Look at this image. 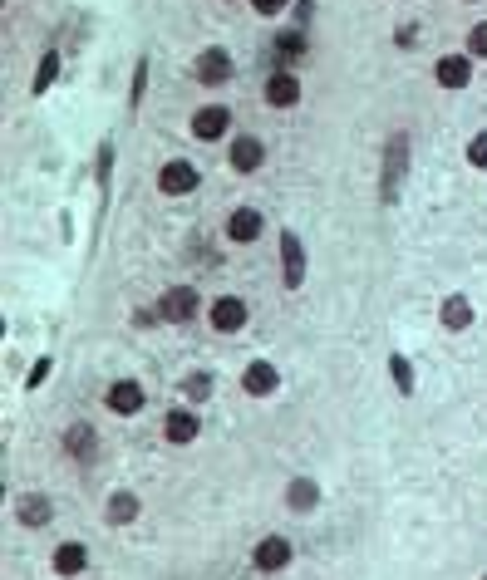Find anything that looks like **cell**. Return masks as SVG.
Returning <instances> with one entry per match:
<instances>
[{
	"label": "cell",
	"instance_id": "7402d4cb",
	"mask_svg": "<svg viewBox=\"0 0 487 580\" xmlns=\"http://www.w3.org/2000/svg\"><path fill=\"white\" fill-rule=\"evenodd\" d=\"M50 566H55V576H64V580L84 576V571H89V546H84V541H60L55 556H50Z\"/></svg>",
	"mask_w": 487,
	"mask_h": 580
},
{
	"label": "cell",
	"instance_id": "4316f807",
	"mask_svg": "<svg viewBox=\"0 0 487 580\" xmlns=\"http://www.w3.org/2000/svg\"><path fill=\"white\" fill-rule=\"evenodd\" d=\"M463 158H468V168H473V173H487V128H478V133L468 138Z\"/></svg>",
	"mask_w": 487,
	"mask_h": 580
},
{
	"label": "cell",
	"instance_id": "7c38bea8",
	"mask_svg": "<svg viewBox=\"0 0 487 580\" xmlns=\"http://www.w3.org/2000/svg\"><path fill=\"white\" fill-rule=\"evenodd\" d=\"M232 74H237V64H232V55H227L222 45H207L202 55L192 59V79H197L202 89H222Z\"/></svg>",
	"mask_w": 487,
	"mask_h": 580
},
{
	"label": "cell",
	"instance_id": "484cf974",
	"mask_svg": "<svg viewBox=\"0 0 487 580\" xmlns=\"http://www.w3.org/2000/svg\"><path fill=\"white\" fill-rule=\"evenodd\" d=\"M60 64H64L60 50H45V55H40V64H35V79H30V94H35V99H40V94H50V84L60 79Z\"/></svg>",
	"mask_w": 487,
	"mask_h": 580
},
{
	"label": "cell",
	"instance_id": "d4e9b609",
	"mask_svg": "<svg viewBox=\"0 0 487 580\" xmlns=\"http://www.w3.org/2000/svg\"><path fill=\"white\" fill-rule=\"evenodd\" d=\"M178 389H183V404L202 408V404H207V399H212V389H217V379H212L207 369H187V374H183V384H178Z\"/></svg>",
	"mask_w": 487,
	"mask_h": 580
},
{
	"label": "cell",
	"instance_id": "e575fe53",
	"mask_svg": "<svg viewBox=\"0 0 487 580\" xmlns=\"http://www.w3.org/2000/svg\"><path fill=\"white\" fill-rule=\"evenodd\" d=\"M468 5H483V0H468Z\"/></svg>",
	"mask_w": 487,
	"mask_h": 580
},
{
	"label": "cell",
	"instance_id": "9c48e42d",
	"mask_svg": "<svg viewBox=\"0 0 487 580\" xmlns=\"http://www.w3.org/2000/svg\"><path fill=\"white\" fill-rule=\"evenodd\" d=\"M104 408L114 413V418H138L143 408H148V389H143V379H114L109 389H104Z\"/></svg>",
	"mask_w": 487,
	"mask_h": 580
},
{
	"label": "cell",
	"instance_id": "f1b7e54d",
	"mask_svg": "<svg viewBox=\"0 0 487 580\" xmlns=\"http://www.w3.org/2000/svg\"><path fill=\"white\" fill-rule=\"evenodd\" d=\"M143 94H148V59H138V64H133V79H128V109H138V104H143Z\"/></svg>",
	"mask_w": 487,
	"mask_h": 580
},
{
	"label": "cell",
	"instance_id": "8992f818",
	"mask_svg": "<svg viewBox=\"0 0 487 580\" xmlns=\"http://www.w3.org/2000/svg\"><path fill=\"white\" fill-rule=\"evenodd\" d=\"M207 325L217 335H242L246 325H251V305H246L242 295H217V300H207Z\"/></svg>",
	"mask_w": 487,
	"mask_h": 580
},
{
	"label": "cell",
	"instance_id": "e0dca14e",
	"mask_svg": "<svg viewBox=\"0 0 487 580\" xmlns=\"http://www.w3.org/2000/svg\"><path fill=\"white\" fill-rule=\"evenodd\" d=\"M242 394L246 399H271V394H281V369H276L271 359H251L242 369Z\"/></svg>",
	"mask_w": 487,
	"mask_h": 580
},
{
	"label": "cell",
	"instance_id": "9a60e30c",
	"mask_svg": "<svg viewBox=\"0 0 487 580\" xmlns=\"http://www.w3.org/2000/svg\"><path fill=\"white\" fill-rule=\"evenodd\" d=\"M473 64H478V59L448 50V55L433 59V84H438V89H468V84H473V74H478Z\"/></svg>",
	"mask_w": 487,
	"mask_h": 580
},
{
	"label": "cell",
	"instance_id": "ba28073f",
	"mask_svg": "<svg viewBox=\"0 0 487 580\" xmlns=\"http://www.w3.org/2000/svg\"><path fill=\"white\" fill-rule=\"evenodd\" d=\"M227 168L237 177H251L266 168V143L256 138V133H232L227 138Z\"/></svg>",
	"mask_w": 487,
	"mask_h": 580
},
{
	"label": "cell",
	"instance_id": "d590c367",
	"mask_svg": "<svg viewBox=\"0 0 487 580\" xmlns=\"http://www.w3.org/2000/svg\"><path fill=\"white\" fill-rule=\"evenodd\" d=\"M478 580H487V571H483V576H478Z\"/></svg>",
	"mask_w": 487,
	"mask_h": 580
},
{
	"label": "cell",
	"instance_id": "2e32d148",
	"mask_svg": "<svg viewBox=\"0 0 487 580\" xmlns=\"http://www.w3.org/2000/svg\"><path fill=\"white\" fill-rule=\"evenodd\" d=\"M60 448H64V458H69V463H94V458H99V428H94V423H84V418H79V423H69V428H64V438H60Z\"/></svg>",
	"mask_w": 487,
	"mask_h": 580
},
{
	"label": "cell",
	"instance_id": "52a82bcc",
	"mask_svg": "<svg viewBox=\"0 0 487 580\" xmlns=\"http://www.w3.org/2000/svg\"><path fill=\"white\" fill-rule=\"evenodd\" d=\"M301 69H271L266 74V84H261V99H266V109H301Z\"/></svg>",
	"mask_w": 487,
	"mask_h": 580
},
{
	"label": "cell",
	"instance_id": "cb8c5ba5",
	"mask_svg": "<svg viewBox=\"0 0 487 580\" xmlns=\"http://www.w3.org/2000/svg\"><path fill=\"white\" fill-rule=\"evenodd\" d=\"M389 379H394V389H399L404 399H414V394H419V369H414V359H409L404 349H394V354H389Z\"/></svg>",
	"mask_w": 487,
	"mask_h": 580
},
{
	"label": "cell",
	"instance_id": "44dd1931",
	"mask_svg": "<svg viewBox=\"0 0 487 580\" xmlns=\"http://www.w3.org/2000/svg\"><path fill=\"white\" fill-rule=\"evenodd\" d=\"M310 50V30L291 25V30H276V69H296Z\"/></svg>",
	"mask_w": 487,
	"mask_h": 580
},
{
	"label": "cell",
	"instance_id": "4fadbf2b",
	"mask_svg": "<svg viewBox=\"0 0 487 580\" xmlns=\"http://www.w3.org/2000/svg\"><path fill=\"white\" fill-rule=\"evenodd\" d=\"M163 438L173 443V448H187V443H197L202 438V413L192 404H173L163 413Z\"/></svg>",
	"mask_w": 487,
	"mask_h": 580
},
{
	"label": "cell",
	"instance_id": "5bb4252c",
	"mask_svg": "<svg viewBox=\"0 0 487 580\" xmlns=\"http://www.w3.org/2000/svg\"><path fill=\"white\" fill-rule=\"evenodd\" d=\"M438 325H443L448 335H468V330L478 325V305H473L463 290H453V295L438 300Z\"/></svg>",
	"mask_w": 487,
	"mask_h": 580
},
{
	"label": "cell",
	"instance_id": "7a4b0ae2",
	"mask_svg": "<svg viewBox=\"0 0 487 580\" xmlns=\"http://www.w3.org/2000/svg\"><path fill=\"white\" fill-rule=\"evenodd\" d=\"M153 310L163 315V325H192L197 315H207V300H202V290L197 286H168L163 295H158Z\"/></svg>",
	"mask_w": 487,
	"mask_h": 580
},
{
	"label": "cell",
	"instance_id": "836d02e7",
	"mask_svg": "<svg viewBox=\"0 0 487 580\" xmlns=\"http://www.w3.org/2000/svg\"><path fill=\"white\" fill-rule=\"evenodd\" d=\"M133 325H143V330H153V325H163V315H158V310H138V315H133Z\"/></svg>",
	"mask_w": 487,
	"mask_h": 580
},
{
	"label": "cell",
	"instance_id": "603a6c76",
	"mask_svg": "<svg viewBox=\"0 0 487 580\" xmlns=\"http://www.w3.org/2000/svg\"><path fill=\"white\" fill-rule=\"evenodd\" d=\"M94 187H99V217L109 212V192H114V143H99L94 158Z\"/></svg>",
	"mask_w": 487,
	"mask_h": 580
},
{
	"label": "cell",
	"instance_id": "1f68e13d",
	"mask_svg": "<svg viewBox=\"0 0 487 580\" xmlns=\"http://www.w3.org/2000/svg\"><path fill=\"white\" fill-rule=\"evenodd\" d=\"M246 5H251V10L261 15V20H281V15H286V10H291L296 0H246Z\"/></svg>",
	"mask_w": 487,
	"mask_h": 580
},
{
	"label": "cell",
	"instance_id": "d6986e66",
	"mask_svg": "<svg viewBox=\"0 0 487 580\" xmlns=\"http://www.w3.org/2000/svg\"><path fill=\"white\" fill-rule=\"evenodd\" d=\"M320 502H325V492H320L315 477H291V482H286V512L310 517V512H320Z\"/></svg>",
	"mask_w": 487,
	"mask_h": 580
},
{
	"label": "cell",
	"instance_id": "ac0fdd59",
	"mask_svg": "<svg viewBox=\"0 0 487 580\" xmlns=\"http://www.w3.org/2000/svg\"><path fill=\"white\" fill-rule=\"evenodd\" d=\"M15 522L25 531H40V526L55 522V502L45 492H25V497H15Z\"/></svg>",
	"mask_w": 487,
	"mask_h": 580
},
{
	"label": "cell",
	"instance_id": "30bf717a",
	"mask_svg": "<svg viewBox=\"0 0 487 580\" xmlns=\"http://www.w3.org/2000/svg\"><path fill=\"white\" fill-rule=\"evenodd\" d=\"M197 187H202V173H197L192 158H168V163L158 168V192H163V197H192Z\"/></svg>",
	"mask_w": 487,
	"mask_h": 580
},
{
	"label": "cell",
	"instance_id": "ffe728a7",
	"mask_svg": "<svg viewBox=\"0 0 487 580\" xmlns=\"http://www.w3.org/2000/svg\"><path fill=\"white\" fill-rule=\"evenodd\" d=\"M143 517V502H138V492H128V487H114L109 497H104V522L109 526H133Z\"/></svg>",
	"mask_w": 487,
	"mask_h": 580
},
{
	"label": "cell",
	"instance_id": "83f0119b",
	"mask_svg": "<svg viewBox=\"0 0 487 580\" xmlns=\"http://www.w3.org/2000/svg\"><path fill=\"white\" fill-rule=\"evenodd\" d=\"M419 40H424V25H419V20H404V25H394V50H404V55H409Z\"/></svg>",
	"mask_w": 487,
	"mask_h": 580
},
{
	"label": "cell",
	"instance_id": "8fae6325",
	"mask_svg": "<svg viewBox=\"0 0 487 580\" xmlns=\"http://www.w3.org/2000/svg\"><path fill=\"white\" fill-rule=\"evenodd\" d=\"M261 232H266V217H261V207H251V202L232 207V212H227V222H222V236H227L232 246H256Z\"/></svg>",
	"mask_w": 487,
	"mask_h": 580
},
{
	"label": "cell",
	"instance_id": "d6a6232c",
	"mask_svg": "<svg viewBox=\"0 0 487 580\" xmlns=\"http://www.w3.org/2000/svg\"><path fill=\"white\" fill-rule=\"evenodd\" d=\"M291 20H296L301 30H310V20H315V0H296V5H291Z\"/></svg>",
	"mask_w": 487,
	"mask_h": 580
},
{
	"label": "cell",
	"instance_id": "4dcf8cb0",
	"mask_svg": "<svg viewBox=\"0 0 487 580\" xmlns=\"http://www.w3.org/2000/svg\"><path fill=\"white\" fill-rule=\"evenodd\" d=\"M463 55L468 59H487V20L468 25V40H463Z\"/></svg>",
	"mask_w": 487,
	"mask_h": 580
},
{
	"label": "cell",
	"instance_id": "f546056e",
	"mask_svg": "<svg viewBox=\"0 0 487 580\" xmlns=\"http://www.w3.org/2000/svg\"><path fill=\"white\" fill-rule=\"evenodd\" d=\"M50 374H55V354H40V359L25 369V389H45Z\"/></svg>",
	"mask_w": 487,
	"mask_h": 580
},
{
	"label": "cell",
	"instance_id": "6da1fadb",
	"mask_svg": "<svg viewBox=\"0 0 487 580\" xmlns=\"http://www.w3.org/2000/svg\"><path fill=\"white\" fill-rule=\"evenodd\" d=\"M404 177H409V133H389L384 148H379V202L394 207L399 192H404Z\"/></svg>",
	"mask_w": 487,
	"mask_h": 580
},
{
	"label": "cell",
	"instance_id": "5b68a950",
	"mask_svg": "<svg viewBox=\"0 0 487 580\" xmlns=\"http://www.w3.org/2000/svg\"><path fill=\"white\" fill-rule=\"evenodd\" d=\"M276 251H281V286H286V290H301L305 286V271H310V256H305L301 232L281 227V236H276Z\"/></svg>",
	"mask_w": 487,
	"mask_h": 580
},
{
	"label": "cell",
	"instance_id": "277c9868",
	"mask_svg": "<svg viewBox=\"0 0 487 580\" xmlns=\"http://www.w3.org/2000/svg\"><path fill=\"white\" fill-rule=\"evenodd\" d=\"M291 561H296V541L281 536V531H271V536H261V541L251 546V566H256L261 576H281Z\"/></svg>",
	"mask_w": 487,
	"mask_h": 580
},
{
	"label": "cell",
	"instance_id": "3957f363",
	"mask_svg": "<svg viewBox=\"0 0 487 580\" xmlns=\"http://www.w3.org/2000/svg\"><path fill=\"white\" fill-rule=\"evenodd\" d=\"M187 133L197 143H227L237 128H232V109L227 104H197L192 118H187Z\"/></svg>",
	"mask_w": 487,
	"mask_h": 580
}]
</instances>
